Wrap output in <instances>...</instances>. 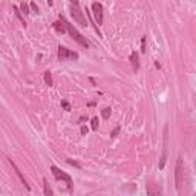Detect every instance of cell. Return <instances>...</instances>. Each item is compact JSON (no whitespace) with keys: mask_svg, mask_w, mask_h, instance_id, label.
<instances>
[{"mask_svg":"<svg viewBox=\"0 0 196 196\" xmlns=\"http://www.w3.org/2000/svg\"><path fill=\"white\" fill-rule=\"evenodd\" d=\"M9 163H11V166H12V168H14V170L17 172V175H19V178H20V179H22V182H23V185L26 187V189H28V190H31V187H29V184L28 182H26V179H25V178H23V175H22V172L19 170V167H17L15 166V163L12 161V159H9Z\"/></svg>","mask_w":196,"mask_h":196,"instance_id":"cell-9","label":"cell"},{"mask_svg":"<svg viewBox=\"0 0 196 196\" xmlns=\"http://www.w3.org/2000/svg\"><path fill=\"white\" fill-rule=\"evenodd\" d=\"M43 190H44V196H55L54 195V190H52V187L48 182V179H43Z\"/></svg>","mask_w":196,"mask_h":196,"instance_id":"cell-10","label":"cell"},{"mask_svg":"<svg viewBox=\"0 0 196 196\" xmlns=\"http://www.w3.org/2000/svg\"><path fill=\"white\" fill-rule=\"evenodd\" d=\"M61 106H63L66 110H70V104H69L68 101H61Z\"/></svg>","mask_w":196,"mask_h":196,"instance_id":"cell-20","label":"cell"},{"mask_svg":"<svg viewBox=\"0 0 196 196\" xmlns=\"http://www.w3.org/2000/svg\"><path fill=\"white\" fill-rule=\"evenodd\" d=\"M52 28H54L57 32H60V34H63L65 31H66V28H65V25L63 23H61L60 20L58 22H54V23H52Z\"/></svg>","mask_w":196,"mask_h":196,"instance_id":"cell-12","label":"cell"},{"mask_svg":"<svg viewBox=\"0 0 196 196\" xmlns=\"http://www.w3.org/2000/svg\"><path fill=\"white\" fill-rule=\"evenodd\" d=\"M146 190H147V196H161V185L158 182H155L153 179L147 181Z\"/></svg>","mask_w":196,"mask_h":196,"instance_id":"cell-6","label":"cell"},{"mask_svg":"<svg viewBox=\"0 0 196 196\" xmlns=\"http://www.w3.org/2000/svg\"><path fill=\"white\" fill-rule=\"evenodd\" d=\"M29 6H31V8H32V9H34V11H37V12H38V8H37V5H35V3H34V2H32V3H31V5H29Z\"/></svg>","mask_w":196,"mask_h":196,"instance_id":"cell-22","label":"cell"},{"mask_svg":"<svg viewBox=\"0 0 196 196\" xmlns=\"http://www.w3.org/2000/svg\"><path fill=\"white\" fill-rule=\"evenodd\" d=\"M141 52H146V37H142L141 40Z\"/></svg>","mask_w":196,"mask_h":196,"instance_id":"cell-18","label":"cell"},{"mask_svg":"<svg viewBox=\"0 0 196 196\" xmlns=\"http://www.w3.org/2000/svg\"><path fill=\"white\" fill-rule=\"evenodd\" d=\"M120 129H121L120 126H118V127H115V129H113V132L110 133V136H112V138H115V136H117V135H118V132H120Z\"/></svg>","mask_w":196,"mask_h":196,"instance_id":"cell-19","label":"cell"},{"mask_svg":"<svg viewBox=\"0 0 196 196\" xmlns=\"http://www.w3.org/2000/svg\"><path fill=\"white\" fill-rule=\"evenodd\" d=\"M44 81H46L48 86H52V75H51L49 70H46V72H44Z\"/></svg>","mask_w":196,"mask_h":196,"instance_id":"cell-13","label":"cell"},{"mask_svg":"<svg viewBox=\"0 0 196 196\" xmlns=\"http://www.w3.org/2000/svg\"><path fill=\"white\" fill-rule=\"evenodd\" d=\"M58 20L65 25L66 31L69 32V35H70V37H72V38H74L77 43H80V44H81V46H84V48H89V41H87V40L83 37V35L77 31V28H75L74 25H70V23H69V22L65 19V17H63V15H60V19H58Z\"/></svg>","mask_w":196,"mask_h":196,"instance_id":"cell-1","label":"cell"},{"mask_svg":"<svg viewBox=\"0 0 196 196\" xmlns=\"http://www.w3.org/2000/svg\"><path fill=\"white\" fill-rule=\"evenodd\" d=\"M69 6H70V15L74 17V20L81 26H87V22H86L84 15H83V11L80 9V3L78 2H70Z\"/></svg>","mask_w":196,"mask_h":196,"instance_id":"cell-3","label":"cell"},{"mask_svg":"<svg viewBox=\"0 0 196 196\" xmlns=\"http://www.w3.org/2000/svg\"><path fill=\"white\" fill-rule=\"evenodd\" d=\"M182 173H184V163H182V158L178 156V159H176V167H175V187H176V190L181 189Z\"/></svg>","mask_w":196,"mask_h":196,"instance_id":"cell-5","label":"cell"},{"mask_svg":"<svg viewBox=\"0 0 196 196\" xmlns=\"http://www.w3.org/2000/svg\"><path fill=\"white\" fill-rule=\"evenodd\" d=\"M92 15L97 25H103V5L101 3H98V2L92 3Z\"/></svg>","mask_w":196,"mask_h":196,"instance_id":"cell-8","label":"cell"},{"mask_svg":"<svg viewBox=\"0 0 196 196\" xmlns=\"http://www.w3.org/2000/svg\"><path fill=\"white\" fill-rule=\"evenodd\" d=\"M12 9H14V12H15V15H17V17H19V19H20V22H22V23H23V26H25L26 23H25V19H23V17H22V12H20V9H19V6H14V8H12Z\"/></svg>","mask_w":196,"mask_h":196,"instance_id":"cell-14","label":"cell"},{"mask_svg":"<svg viewBox=\"0 0 196 196\" xmlns=\"http://www.w3.org/2000/svg\"><path fill=\"white\" fill-rule=\"evenodd\" d=\"M109 115H110V107L103 109V118H104V120H107V118H109Z\"/></svg>","mask_w":196,"mask_h":196,"instance_id":"cell-16","label":"cell"},{"mask_svg":"<svg viewBox=\"0 0 196 196\" xmlns=\"http://www.w3.org/2000/svg\"><path fill=\"white\" fill-rule=\"evenodd\" d=\"M92 130H97L98 129V118H92Z\"/></svg>","mask_w":196,"mask_h":196,"instance_id":"cell-17","label":"cell"},{"mask_svg":"<svg viewBox=\"0 0 196 196\" xmlns=\"http://www.w3.org/2000/svg\"><path fill=\"white\" fill-rule=\"evenodd\" d=\"M57 57L60 61H70V60H78V54L75 51H70L65 46H58Z\"/></svg>","mask_w":196,"mask_h":196,"instance_id":"cell-4","label":"cell"},{"mask_svg":"<svg viewBox=\"0 0 196 196\" xmlns=\"http://www.w3.org/2000/svg\"><path fill=\"white\" fill-rule=\"evenodd\" d=\"M130 61H132L133 69L138 70V68H139V61H138V54H136V52H132V54H130Z\"/></svg>","mask_w":196,"mask_h":196,"instance_id":"cell-11","label":"cell"},{"mask_svg":"<svg viewBox=\"0 0 196 196\" xmlns=\"http://www.w3.org/2000/svg\"><path fill=\"white\" fill-rule=\"evenodd\" d=\"M86 133H87V127L81 126V135H86Z\"/></svg>","mask_w":196,"mask_h":196,"instance_id":"cell-23","label":"cell"},{"mask_svg":"<svg viewBox=\"0 0 196 196\" xmlns=\"http://www.w3.org/2000/svg\"><path fill=\"white\" fill-rule=\"evenodd\" d=\"M20 9H22V12L23 14H29V5L28 3H20Z\"/></svg>","mask_w":196,"mask_h":196,"instance_id":"cell-15","label":"cell"},{"mask_svg":"<svg viewBox=\"0 0 196 196\" xmlns=\"http://www.w3.org/2000/svg\"><path fill=\"white\" fill-rule=\"evenodd\" d=\"M68 163H69V164H72V166H75V167H78V168H80V164H78V163H75V161H72V159H68Z\"/></svg>","mask_w":196,"mask_h":196,"instance_id":"cell-21","label":"cell"},{"mask_svg":"<svg viewBox=\"0 0 196 196\" xmlns=\"http://www.w3.org/2000/svg\"><path fill=\"white\" fill-rule=\"evenodd\" d=\"M51 172H52V175H54V178H55L57 181H65L66 182L68 192H72V189H74V181H72V178H70L68 173L61 172L57 166H51Z\"/></svg>","mask_w":196,"mask_h":196,"instance_id":"cell-2","label":"cell"},{"mask_svg":"<svg viewBox=\"0 0 196 196\" xmlns=\"http://www.w3.org/2000/svg\"><path fill=\"white\" fill-rule=\"evenodd\" d=\"M167 142H168V126H164V142H163V156L159 161V168H164L166 166V159H167Z\"/></svg>","mask_w":196,"mask_h":196,"instance_id":"cell-7","label":"cell"}]
</instances>
